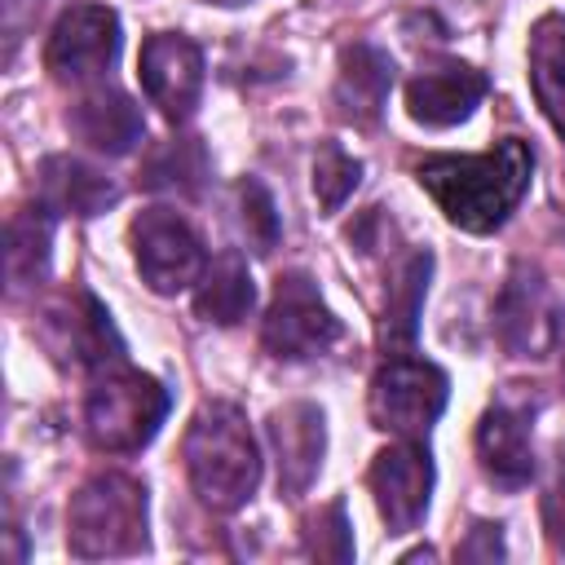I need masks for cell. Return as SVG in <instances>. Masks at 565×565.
<instances>
[{
  "mask_svg": "<svg viewBox=\"0 0 565 565\" xmlns=\"http://www.w3.org/2000/svg\"><path fill=\"white\" fill-rule=\"evenodd\" d=\"M530 163H534L530 146L508 137L486 154L424 159L419 181L455 225H463L472 234H486L521 203V194L530 185Z\"/></svg>",
  "mask_w": 565,
  "mask_h": 565,
  "instance_id": "1",
  "label": "cell"
},
{
  "mask_svg": "<svg viewBox=\"0 0 565 565\" xmlns=\"http://www.w3.org/2000/svg\"><path fill=\"white\" fill-rule=\"evenodd\" d=\"M185 468L203 503H212L216 512L247 503L260 481V455L247 433V419L225 402L203 406L185 433Z\"/></svg>",
  "mask_w": 565,
  "mask_h": 565,
  "instance_id": "2",
  "label": "cell"
},
{
  "mask_svg": "<svg viewBox=\"0 0 565 565\" xmlns=\"http://www.w3.org/2000/svg\"><path fill=\"white\" fill-rule=\"evenodd\" d=\"M146 543V490L132 477L97 472L71 499V552L124 556Z\"/></svg>",
  "mask_w": 565,
  "mask_h": 565,
  "instance_id": "3",
  "label": "cell"
},
{
  "mask_svg": "<svg viewBox=\"0 0 565 565\" xmlns=\"http://www.w3.org/2000/svg\"><path fill=\"white\" fill-rule=\"evenodd\" d=\"M163 415H168V393L150 375H141V371H110L88 393L84 424H88V441L97 450L128 455V450H141L159 433Z\"/></svg>",
  "mask_w": 565,
  "mask_h": 565,
  "instance_id": "4",
  "label": "cell"
},
{
  "mask_svg": "<svg viewBox=\"0 0 565 565\" xmlns=\"http://www.w3.org/2000/svg\"><path fill=\"white\" fill-rule=\"evenodd\" d=\"M446 393H450V384L433 362L393 353L371 384V415L380 419V428L415 437L441 415Z\"/></svg>",
  "mask_w": 565,
  "mask_h": 565,
  "instance_id": "5",
  "label": "cell"
},
{
  "mask_svg": "<svg viewBox=\"0 0 565 565\" xmlns=\"http://www.w3.org/2000/svg\"><path fill=\"white\" fill-rule=\"evenodd\" d=\"M132 243H137V269L154 291H181L207 274L199 234L168 207L141 212L132 225Z\"/></svg>",
  "mask_w": 565,
  "mask_h": 565,
  "instance_id": "6",
  "label": "cell"
},
{
  "mask_svg": "<svg viewBox=\"0 0 565 565\" xmlns=\"http://www.w3.org/2000/svg\"><path fill=\"white\" fill-rule=\"evenodd\" d=\"M340 340V322L322 305L318 287L305 274H282L265 318V344L278 358H313Z\"/></svg>",
  "mask_w": 565,
  "mask_h": 565,
  "instance_id": "7",
  "label": "cell"
},
{
  "mask_svg": "<svg viewBox=\"0 0 565 565\" xmlns=\"http://www.w3.org/2000/svg\"><path fill=\"white\" fill-rule=\"evenodd\" d=\"M119 53V22L102 4H71L44 49V66L57 79H93L102 75Z\"/></svg>",
  "mask_w": 565,
  "mask_h": 565,
  "instance_id": "8",
  "label": "cell"
},
{
  "mask_svg": "<svg viewBox=\"0 0 565 565\" xmlns=\"http://www.w3.org/2000/svg\"><path fill=\"white\" fill-rule=\"evenodd\" d=\"M137 75L146 97L168 119H190L199 88H203V53L185 35H150L137 57Z\"/></svg>",
  "mask_w": 565,
  "mask_h": 565,
  "instance_id": "9",
  "label": "cell"
},
{
  "mask_svg": "<svg viewBox=\"0 0 565 565\" xmlns=\"http://www.w3.org/2000/svg\"><path fill=\"white\" fill-rule=\"evenodd\" d=\"M371 490L375 503L388 521L393 534H406L419 525L424 508H428V490H433V463L428 450L419 441H397L388 450H380L375 468H371Z\"/></svg>",
  "mask_w": 565,
  "mask_h": 565,
  "instance_id": "10",
  "label": "cell"
},
{
  "mask_svg": "<svg viewBox=\"0 0 565 565\" xmlns=\"http://www.w3.org/2000/svg\"><path fill=\"white\" fill-rule=\"evenodd\" d=\"M499 340L512 349V353H543L547 344H552V335H556V309H552V300H547V287L521 265L512 278H508V287H503V296H499Z\"/></svg>",
  "mask_w": 565,
  "mask_h": 565,
  "instance_id": "11",
  "label": "cell"
},
{
  "mask_svg": "<svg viewBox=\"0 0 565 565\" xmlns=\"http://www.w3.org/2000/svg\"><path fill=\"white\" fill-rule=\"evenodd\" d=\"M486 93V75L472 71V66H459V62H446V66H433V71H419L411 84H406V106L419 124H433V128H446V124H459L472 115V106L481 102Z\"/></svg>",
  "mask_w": 565,
  "mask_h": 565,
  "instance_id": "12",
  "label": "cell"
},
{
  "mask_svg": "<svg viewBox=\"0 0 565 565\" xmlns=\"http://www.w3.org/2000/svg\"><path fill=\"white\" fill-rule=\"evenodd\" d=\"M269 437H274V455H278V490L296 499L313 481L318 459H322V415H318V406H309V402L282 406L269 424Z\"/></svg>",
  "mask_w": 565,
  "mask_h": 565,
  "instance_id": "13",
  "label": "cell"
},
{
  "mask_svg": "<svg viewBox=\"0 0 565 565\" xmlns=\"http://www.w3.org/2000/svg\"><path fill=\"white\" fill-rule=\"evenodd\" d=\"M477 450L481 463L490 468V477L499 486H521L534 472V455H530V411L499 402L486 411L481 428H477Z\"/></svg>",
  "mask_w": 565,
  "mask_h": 565,
  "instance_id": "14",
  "label": "cell"
},
{
  "mask_svg": "<svg viewBox=\"0 0 565 565\" xmlns=\"http://www.w3.org/2000/svg\"><path fill=\"white\" fill-rule=\"evenodd\" d=\"M40 203H44V212L97 216L115 203V185L97 168H88L71 154H53L40 163Z\"/></svg>",
  "mask_w": 565,
  "mask_h": 565,
  "instance_id": "15",
  "label": "cell"
},
{
  "mask_svg": "<svg viewBox=\"0 0 565 565\" xmlns=\"http://www.w3.org/2000/svg\"><path fill=\"white\" fill-rule=\"evenodd\" d=\"M71 128H75L79 141H88L93 150H106V154H128L146 132L137 102H128L115 88H102V93L84 97L71 115Z\"/></svg>",
  "mask_w": 565,
  "mask_h": 565,
  "instance_id": "16",
  "label": "cell"
},
{
  "mask_svg": "<svg viewBox=\"0 0 565 565\" xmlns=\"http://www.w3.org/2000/svg\"><path fill=\"white\" fill-rule=\"evenodd\" d=\"M388 88H393V62H388V53H380L371 44H353L344 53V71H340V88H335L344 115L358 119V124H371L380 115Z\"/></svg>",
  "mask_w": 565,
  "mask_h": 565,
  "instance_id": "17",
  "label": "cell"
},
{
  "mask_svg": "<svg viewBox=\"0 0 565 565\" xmlns=\"http://www.w3.org/2000/svg\"><path fill=\"white\" fill-rule=\"evenodd\" d=\"M530 84L543 115L565 137V22L561 18H543L530 35Z\"/></svg>",
  "mask_w": 565,
  "mask_h": 565,
  "instance_id": "18",
  "label": "cell"
},
{
  "mask_svg": "<svg viewBox=\"0 0 565 565\" xmlns=\"http://www.w3.org/2000/svg\"><path fill=\"white\" fill-rule=\"evenodd\" d=\"M256 300V287H252V274H247V260L238 252H221L216 265H207L203 274V287H199V313L207 322H238Z\"/></svg>",
  "mask_w": 565,
  "mask_h": 565,
  "instance_id": "19",
  "label": "cell"
},
{
  "mask_svg": "<svg viewBox=\"0 0 565 565\" xmlns=\"http://www.w3.org/2000/svg\"><path fill=\"white\" fill-rule=\"evenodd\" d=\"M207 177V154L194 137H172L159 150H150L141 168V185L150 190H172V194H194Z\"/></svg>",
  "mask_w": 565,
  "mask_h": 565,
  "instance_id": "20",
  "label": "cell"
},
{
  "mask_svg": "<svg viewBox=\"0 0 565 565\" xmlns=\"http://www.w3.org/2000/svg\"><path fill=\"white\" fill-rule=\"evenodd\" d=\"M424 282H428V252H415V256H406V260L393 269L388 305H384V344H406V340L415 335Z\"/></svg>",
  "mask_w": 565,
  "mask_h": 565,
  "instance_id": "21",
  "label": "cell"
},
{
  "mask_svg": "<svg viewBox=\"0 0 565 565\" xmlns=\"http://www.w3.org/2000/svg\"><path fill=\"white\" fill-rule=\"evenodd\" d=\"M44 260H49V216H44V207H35L26 216H13L9 221V247H4V269H9L13 291L31 287L44 274Z\"/></svg>",
  "mask_w": 565,
  "mask_h": 565,
  "instance_id": "22",
  "label": "cell"
},
{
  "mask_svg": "<svg viewBox=\"0 0 565 565\" xmlns=\"http://www.w3.org/2000/svg\"><path fill=\"white\" fill-rule=\"evenodd\" d=\"M353 185H358V163L340 150V146H322L318 150V163H313V190H318V203L327 207V212H335L349 194H353Z\"/></svg>",
  "mask_w": 565,
  "mask_h": 565,
  "instance_id": "23",
  "label": "cell"
},
{
  "mask_svg": "<svg viewBox=\"0 0 565 565\" xmlns=\"http://www.w3.org/2000/svg\"><path fill=\"white\" fill-rule=\"evenodd\" d=\"M243 230L256 243V252H269L278 243V212L260 181H243Z\"/></svg>",
  "mask_w": 565,
  "mask_h": 565,
  "instance_id": "24",
  "label": "cell"
},
{
  "mask_svg": "<svg viewBox=\"0 0 565 565\" xmlns=\"http://www.w3.org/2000/svg\"><path fill=\"white\" fill-rule=\"evenodd\" d=\"M309 552H313V556H331V561H349V556H353L344 503H331L327 512H318V521H313V530H309Z\"/></svg>",
  "mask_w": 565,
  "mask_h": 565,
  "instance_id": "25",
  "label": "cell"
},
{
  "mask_svg": "<svg viewBox=\"0 0 565 565\" xmlns=\"http://www.w3.org/2000/svg\"><path fill=\"white\" fill-rule=\"evenodd\" d=\"M543 530L556 552H565V459H556V477L543 494Z\"/></svg>",
  "mask_w": 565,
  "mask_h": 565,
  "instance_id": "26",
  "label": "cell"
},
{
  "mask_svg": "<svg viewBox=\"0 0 565 565\" xmlns=\"http://www.w3.org/2000/svg\"><path fill=\"white\" fill-rule=\"evenodd\" d=\"M472 534H477V539L463 543L455 556H463V561H481V556H499V552H503V547H499V525H477Z\"/></svg>",
  "mask_w": 565,
  "mask_h": 565,
  "instance_id": "27",
  "label": "cell"
},
{
  "mask_svg": "<svg viewBox=\"0 0 565 565\" xmlns=\"http://www.w3.org/2000/svg\"><path fill=\"white\" fill-rule=\"evenodd\" d=\"M216 4H243V0H216Z\"/></svg>",
  "mask_w": 565,
  "mask_h": 565,
  "instance_id": "28",
  "label": "cell"
}]
</instances>
